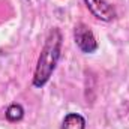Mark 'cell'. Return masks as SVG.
<instances>
[{
    "instance_id": "1",
    "label": "cell",
    "mask_w": 129,
    "mask_h": 129,
    "mask_svg": "<svg viewBox=\"0 0 129 129\" xmlns=\"http://www.w3.org/2000/svg\"><path fill=\"white\" fill-rule=\"evenodd\" d=\"M62 32L54 27L51 29L45 44L41 50L38 63H36V69H35V77H33V86L35 87H44L48 80L51 78L56 66L60 60L62 56Z\"/></svg>"
},
{
    "instance_id": "4",
    "label": "cell",
    "mask_w": 129,
    "mask_h": 129,
    "mask_svg": "<svg viewBox=\"0 0 129 129\" xmlns=\"http://www.w3.org/2000/svg\"><path fill=\"white\" fill-rule=\"evenodd\" d=\"M60 129H86V120L81 114L69 113L64 116Z\"/></svg>"
},
{
    "instance_id": "5",
    "label": "cell",
    "mask_w": 129,
    "mask_h": 129,
    "mask_svg": "<svg viewBox=\"0 0 129 129\" xmlns=\"http://www.w3.org/2000/svg\"><path fill=\"white\" fill-rule=\"evenodd\" d=\"M6 119L9 122H20L23 117H24V108L20 105V104H11L5 113Z\"/></svg>"
},
{
    "instance_id": "2",
    "label": "cell",
    "mask_w": 129,
    "mask_h": 129,
    "mask_svg": "<svg viewBox=\"0 0 129 129\" xmlns=\"http://www.w3.org/2000/svg\"><path fill=\"white\" fill-rule=\"evenodd\" d=\"M74 39H75V44L77 47L86 53V54H90V53H95L98 50V41L95 38L93 32L90 30L89 26H86L84 23H78L74 29Z\"/></svg>"
},
{
    "instance_id": "3",
    "label": "cell",
    "mask_w": 129,
    "mask_h": 129,
    "mask_svg": "<svg viewBox=\"0 0 129 129\" xmlns=\"http://www.w3.org/2000/svg\"><path fill=\"white\" fill-rule=\"evenodd\" d=\"M89 11L102 21H113L117 15L116 8L113 5H110L107 0H84Z\"/></svg>"
}]
</instances>
